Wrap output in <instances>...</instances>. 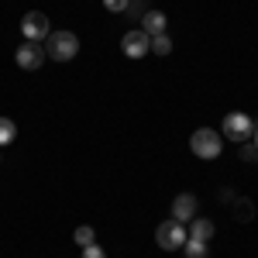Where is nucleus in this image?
<instances>
[{"label":"nucleus","instance_id":"obj_2","mask_svg":"<svg viewBox=\"0 0 258 258\" xmlns=\"http://www.w3.org/2000/svg\"><path fill=\"white\" fill-rule=\"evenodd\" d=\"M189 148H193V155L197 159H220V148H224V141L214 127H197L193 131V138H189Z\"/></svg>","mask_w":258,"mask_h":258},{"label":"nucleus","instance_id":"obj_11","mask_svg":"<svg viewBox=\"0 0 258 258\" xmlns=\"http://www.w3.org/2000/svg\"><path fill=\"white\" fill-rule=\"evenodd\" d=\"M14 138H18V124H14L11 117H0V148L11 145Z\"/></svg>","mask_w":258,"mask_h":258},{"label":"nucleus","instance_id":"obj_13","mask_svg":"<svg viewBox=\"0 0 258 258\" xmlns=\"http://www.w3.org/2000/svg\"><path fill=\"white\" fill-rule=\"evenodd\" d=\"M73 241H76L80 248H86V244H93V241H97V234H93V227H90V224H83V227H76Z\"/></svg>","mask_w":258,"mask_h":258},{"label":"nucleus","instance_id":"obj_20","mask_svg":"<svg viewBox=\"0 0 258 258\" xmlns=\"http://www.w3.org/2000/svg\"><path fill=\"white\" fill-rule=\"evenodd\" d=\"M251 138H255V145H258V124H255V135H251Z\"/></svg>","mask_w":258,"mask_h":258},{"label":"nucleus","instance_id":"obj_17","mask_svg":"<svg viewBox=\"0 0 258 258\" xmlns=\"http://www.w3.org/2000/svg\"><path fill=\"white\" fill-rule=\"evenodd\" d=\"M83 258H107V251L93 241V244H86V248H83Z\"/></svg>","mask_w":258,"mask_h":258},{"label":"nucleus","instance_id":"obj_19","mask_svg":"<svg viewBox=\"0 0 258 258\" xmlns=\"http://www.w3.org/2000/svg\"><path fill=\"white\" fill-rule=\"evenodd\" d=\"M238 220H251V203H241L238 207Z\"/></svg>","mask_w":258,"mask_h":258},{"label":"nucleus","instance_id":"obj_5","mask_svg":"<svg viewBox=\"0 0 258 258\" xmlns=\"http://www.w3.org/2000/svg\"><path fill=\"white\" fill-rule=\"evenodd\" d=\"M255 135V120L248 117V114H227L224 117V138H231V141H248Z\"/></svg>","mask_w":258,"mask_h":258},{"label":"nucleus","instance_id":"obj_7","mask_svg":"<svg viewBox=\"0 0 258 258\" xmlns=\"http://www.w3.org/2000/svg\"><path fill=\"white\" fill-rule=\"evenodd\" d=\"M120 48H124L127 59H145V55L152 52V38H148L141 28H135V31H127V35L120 38Z\"/></svg>","mask_w":258,"mask_h":258},{"label":"nucleus","instance_id":"obj_1","mask_svg":"<svg viewBox=\"0 0 258 258\" xmlns=\"http://www.w3.org/2000/svg\"><path fill=\"white\" fill-rule=\"evenodd\" d=\"M45 55L55 62H73L80 55V38L73 31H52L45 38Z\"/></svg>","mask_w":258,"mask_h":258},{"label":"nucleus","instance_id":"obj_3","mask_svg":"<svg viewBox=\"0 0 258 258\" xmlns=\"http://www.w3.org/2000/svg\"><path fill=\"white\" fill-rule=\"evenodd\" d=\"M186 227L179 224V220H162L159 227H155V244H159L162 251H176V248H182L186 244Z\"/></svg>","mask_w":258,"mask_h":258},{"label":"nucleus","instance_id":"obj_15","mask_svg":"<svg viewBox=\"0 0 258 258\" xmlns=\"http://www.w3.org/2000/svg\"><path fill=\"white\" fill-rule=\"evenodd\" d=\"M241 159L244 162H258V145L255 141H241Z\"/></svg>","mask_w":258,"mask_h":258},{"label":"nucleus","instance_id":"obj_12","mask_svg":"<svg viewBox=\"0 0 258 258\" xmlns=\"http://www.w3.org/2000/svg\"><path fill=\"white\" fill-rule=\"evenodd\" d=\"M182 251H186V258H207V241H193V238H186Z\"/></svg>","mask_w":258,"mask_h":258},{"label":"nucleus","instance_id":"obj_6","mask_svg":"<svg viewBox=\"0 0 258 258\" xmlns=\"http://www.w3.org/2000/svg\"><path fill=\"white\" fill-rule=\"evenodd\" d=\"M45 59H48V55H45V45H38V41H24L18 52H14V62H18V69H24V73L41 69Z\"/></svg>","mask_w":258,"mask_h":258},{"label":"nucleus","instance_id":"obj_9","mask_svg":"<svg viewBox=\"0 0 258 258\" xmlns=\"http://www.w3.org/2000/svg\"><path fill=\"white\" fill-rule=\"evenodd\" d=\"M165 24H169V18H165L162 11H148V14L141 18V31H145L148 38H155V35H165Z\"/></svg>","mask_w":258,"mask_h":258},{"label":"nucleus","instance_id":"obj_18","mask_svg":"<svg viewBox=\"0 0 258 258\" xmlns=\"http://www.w3.org/2000/svg\"><path fill=\"white\" fill-rule=\"evenodd\" d=\"M127 4H131V0H103V7H107V11H114V14H124V11H127Z\"/></svg>","mask_w":258,"mask_h":258},{"label":"nucleus","instance_id":"obj_16","mask_svg":"<svg viewBox=\"0 0 258 258\" xmlns=\"http://www.w3.org/2000/svg\"><path fill=\"white\" fill-rule=\"evenodd\" d=\"M124 14H131V18H138V21H141V18H145V14H148V7H145V0H131Z\"/></svg>","mask_w":258,"mask_h":258},{"label":"nucleus","instance_id":"obj_10","mask_svg":"<svg viewBox=\"0 0 258 258\" xmlns=\"http://www.w3.org/2000/svg\"><path fill=\"white\" fill-rule=\"evenodd\" d=\"M193 241H210L214 238V220H207V217H193L189 220V231H186Z\"/></svg>","mask_w":258,"mask_h":258},{"label":"nucleus","instance_id":"obj_4","mask_svg":"<svg viewBox=\"0 0 258 258\" xmlns=\"http://www.w3.org/2000/svg\"><path fill=\"white\" fill-rule=\"evenodd\" d=\"M21 35H24V41H45L52 35V24H48V18L41 11H28L21 18Z\"/></svg>","mask_w":258,"mask_h":258},{"label":"nucleus","instance_id":"obj_8","mask_svg":"<svg viewBox=\"0 0 258 258\" xmlns=\"http://www.w3.org/2000/svg\"><path fill=\"white\" fill-rule=\"evenodd\" d=\"M200 210V203L193 193H179L176 200H172V220H179V224H186V220H193V214Z\"/></svg>","mask_w":258,"mask_h":258},{"label":"nucleus","instance_id":"obj_14","mask_svg":"<svg viewBox=\"0 0 258 258\" xmlns=\"http://www.w3.org/2000/svg\"><path fill=\"white\" fill-rule=\"evenodd\" d=\"M152 52H155V55H169V52H172V38H169V35H155V38H152Z\"/></svg>","mask_w":258,"mask_h":258}]
</instances>
